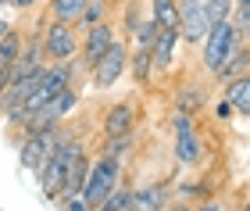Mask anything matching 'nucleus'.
<instances>
[{
	"instance_id": "obj_18",
	"label": "nucleus",
	"mask_w": 250,
	"mask_h": 211,
	"mask_svg": "<svg viewBox=\"0 0 250 211\" xmlns=\"http://www.w3.org/2000/svg\"><path fill=\"white\" fill-rule=\"evenodd\" d=\"M208 107V90L204 86H183L175 97V111H186V115H197V111Z\"/></svg>"
},
{
	"instance_id": "obj_5",
	"label": "nucleus",
	"mask_w": 250,
	"mask_h": 211,
	"mask_svg": "<svg viewBox=\"0 0 250 211\" xmlns=\"http://www.w3.org/2000/svg\"><path fill=\"white\" fill-rule=\"evenodd\" d=\"M125 58H129V43L122 36H115V43H111V47L93 61V68H89V79H93L97 90H111V86L122 79L125 75Z\"/></svg>"
},
{
	"instance_id": "obj_26",
	"label": "nucleus",
	"mask_w": 250,
	"mask_h": 211,
	"mask_svg": "<svg viewBox=\"0 0 250 211\" xmlns=\"http://www.w3.org/2000/svg\"><path fill=\"white\" fill-rule=\"evenodd\" d=\"M7 4H11V11H36L43 0H7Z\"/></svg>"
},
{
	"instance_id": "obj_23",
	"label": "nucleus",
	"mask_w": 250,
	"mask_h": 211,
	"mask_svg": "<svg viewBox=\"0 0 250 211\" xmlns=\"http://www.w3.org/2000/svg\"><path fill=\"white\" fill-rule=\"evenodd\" d=\"M232 4H236V0H204V15H208L211 25H214V21H225L232 15Z\"/></svg>"
},
{
	"instance_id": "obj_2",
	"label": "nucleus",
	"mask_w": 250,
	"mask_h": 211,
	"mask_svg": "<svg viewBox=\"0 0 250 211\" xmlns=\"http://www.w3.org/2000/svg\"><path fill=\"white\" fill-rule=\"evenodd\" d=\"M118 183H122V158L100 150V158L89 161V175H86V186H83V197H86L89 211L104 204L118 190Z\"/></svg>"
},
{
	"instance_id": "obj_25",
	"label": "nucleus",
	"mask_w": 250,
	"mask_h": 211,
	"mask_svg": "<svg viewBox=\"0 0 250 211\" xmlns=\"http://www.w3.org/2000/svg\"><path fill=\"white\" fill-rule=\"evenodd\" d=\"M214 118H222V122H229V118H236V111H232V104L225 101V97H222L218 104H214Z\"/></svg>"
},
{
	"instance_id": "obj_24",
	"label": "nucleus",
	"mask_w": 250,
	"mask_h": 211,
	"mask_svg": "<svg viewBox=\"0 0 250 211\" xmlns=\"http://www.w3.org/2000/svg\"><path fill=\"white\" fill-rule=\"evenodd\" d=\"M140 0H129L125 4V15H122V29H125V36H132V29H136V21H140Z\"/></svg>"
},
{
	"instance_id": "obj_16",
	"label": "nucleus",
	"mask_w": 250,
	"mask_h": 211,
	"mask_svg": "<svg viewBox=\"0 0 250 211\" xmlns=\"http://www.w3.org/2000/svg\"><path fill=\"white\" fill-rule=\"evenodd\" d=\"M21 43H25V36H21V29L7 25L4 32H0V72H7L11 64L18 61V54H21Z\"/></svg>"
},
{
	"instance_id": "obj_29",
	"label": "nucleus",
	"mask_w": 250,
	"mask_h": 211,
	"mask_svg": "<svg viewBox=\"0 0 250 211\" xmlns=\"http://www.w3.org/2000/svg\"><path fill=\"white\" fill-rule=\"evenodd\" d=\"M7 25H11V21H0V32H4V29H7Z\"/></svg>"
},
{
	"instance_id": "obj_1",
	"label": "nucleus",
	"mask_w": 250,
	"mask_h": 211,
	"mask_svg": "<svg viewBox=\"0 0 250 211\" xmlns=\"http://www.w3.org/2000/svg\"><path fill=\"white\" fill-rule=\"evenodd\" d=\"M83 150V140L75 136V132H68L58 126V136H54V147L47 150V158H43V165L36 169V179H40V193L43 201L58 204L61 197V186H64V175H68V165H72V158Z\"/></svg>"
},
{
	"instance_id": "obj_8",
	"label": "nucleus",
	"mask_w": 250,
	"mask_h": 211,
	"mask_svg": "<svg viewBox=\"0 0 250 211\" xmlns=\"http://www.w3.org/2000/svg\"><path fill=\"white\" fill-rule=\"evenodd\" d=\"M115 21L111 18H104V21H97V25H89L86 32H83V47H79V61H83V68L89 72L93 68V61L104 54L111 43H115Z\"/></svg>"
},
{
	"instance_id": "obj_3",
	"label": "nucleus",
	"mask_w": 250,
	"mask_h": 211,
	"mask_svg": "<svg viewBox=\"0 0 250 211\" xmlns=\"http://www.w3.org/2000/svg\"><path fill=\"white\" fill-rule=\"evenodd\" d=\"M240 43H243V40L236 36V29H232L229 18H225V21H214V25L208 29V36L200 40V64H204V72L211 75L236 47H240Z\"/></svg>"
},
{
	"instance_id": "obj_17",
	"label": "nucleus",
	"mask_w": 250,
	"mask_h": 211,
	"mask_svg": "<svg viewBox=\"0 0 250 211\" xmlns=\"http://www.w3.org/2000/svg\"><path fill=\"white\" fill-rule=\"evenodd\" d=\"M107 11H111V0H86V7L79 11V18L72 21V29H75V32H86L89 25L104 21V18H107Z\"/></svg>"
},
{
	"instance_id": "obj_12",
	"label": "nucleus",
	"mask_w": 250,
	"mask_h": 211,
	"mask_svg": "<svg viewBox=\"0 0 250 211\" xmlns=\"http://www.w3.org/2000/svg\"><path fill=\"white\" fill-rule=\"evenodd\" d=\"M247 72H250V47H247V43H240V47H236L229 58H225L218 68L211 72V79L225 86V83H232L236 75H247Z\"/></svg>"
},
{
	"instance_id": "obj_15",
	"label": "nucleus",
	"mask_w": 250,
	"mask_h": 211,
	"mask_svg": "<svg viewBox=\"0 0 250 211\" xmlns=\"http://www.w3.org/2000/svg\"><path fill=\"white\" fill-rule=\"evenodd\" d=\"M168 193H172L168 183H154V186H146V190H136L132 193V211H157V208H165Z\"/></svg>"
},
{
	"instance_id": "obj_22",
	"label": "nucleus",
	"mask_w": 250,
	"mask_h": 211,
	"mask_svg": "<svg viewBox=\"0 0 250 211\" xmlns=\"http://www.w3.org/2000/svg\"><path fill=\"white\" fill-rule=\"evenodd\" d=\"M154 36H157V21L154 18H140L136 29H132V47H146V50H150Z\"/></svg>"
},
{
	"instance_id": "obj_21",
	"label": "nucleus",
	"mask_w": 250,
	"mask_h": 211,
	"mask_svg": "<svg viewBox=\"0 0 250 211\" xmlns=\"http://www.w3.org/2000/svg\"><path fill=\"white\" fill-rule=\"evenodd\" d=\"M132 193H136L132 186H122V183H118V190L111 193L97 211H132Z\"/></svg>"
},
{
	"instance_id": "obj_13",
	"label": "nucleus",
	"mask_w": 250,
	"mask_h": 211,
	"mask_svg": "<svg viewBox=\"0 0 250 211\" xmlns=\"http://www.w3.org/2000/svg\"><path fill=\"white\" fill-rule=\"evenodd\" d=\"M225 101L232 104L236 118H247L250 115V72L247 75H236L232 83H225Z\"/></svg>"
},
{
	"instance_id": "obj_28",
	"label": "nucleus",
	"mask_w": 250,
	"mask_h": 211,
	"mask_svg": "<svg viewBox=\"0 0 250 211\" xmlns=\"http://www.w3.org/2000/svg\"><path fill=\"white\" fill-rule=\"evenodd\" d=\"M4 86H7V72H0V93H4Z\"/></svg>"
},
{
	"instance_id": "obj_4",
	"label": "nucleus",
	"mask_w": 250,
	"mask_h": 211,
	"mask_svg": "<svg viewBox=\"0 0 250 211\" xmlns=\"http://www.w3.org/2000/svg\"><path fill=\"white\" fill-rule=\"evenodd\" d=\"M40 47L47 61H75L79 58V32L68 21H47L40 32Z\"/></svg>"
},
{
	"instance_id": "obj_27",
	"label": "nucleus",
	"mask_w": 250,
	"mask_h": 211,
	"mask_svg": "<svg viewBox=\"0 0 250 211\" xmlns=\"http://www.w3.org/2000/svg\"><path fill=\"white\" fill-rule=\"evenodd\" d=\"M7 11H11V4H7V0H0V21H7V18H4Z\"/></svg>"
},
{
	"instance_id": "obj_14",
	"label": "nucleus",
	"mask_w": 250,
	"mask_h": 211,
	"mask_svg": "<svg viewBox=\"0 0 250 211\" xmlns=\"http://www.w3.org/2000/svg\"><path fill=\"white\" fill-rule=\"evenodd\" d=\"M125 68H129L136 86H146L154 79V64H150V50L146 47H129V58H125Z\"/></svg>"
},
{
	"instance_id": "obj_11",
	"label": "nucleus",
	"mask_w": 250,
	"mask_h": 211,
	"mask_svg": "<svg viewBox=\"0 0 250 211\" xmlns=\"http://www.w3.org/2000/svg\"><path fill=\"white\" fill-rule=\"evenodd\" d=\"M136 126V107L132 101H118L104 111V136H122V132H132Z\"/></svg>"
},
{
	"instance_id": "obj_6",
	"label": "nucleus",
	"mask_w": 250,
	"mask_h": 211,
	"mask_svg": "<svg viewBox=\"0 0 250 211\" xmlns=\"http://www.w3.org/2000/svg\"><path fill=\"white\" fill-rule=\"evenodd\" d=\"M175 18H179V40L186 47H200V40L211 29L208 15H204V0H175Z\"/></svg>"
},
{
	"instance_id": "obj_9",
	"label": "nucleus",
	"mask_w": 250,
	"mask_h": 211,
	"mask_svg": "<svg viewBox=\"0 0 250 211\" xmlns=\"http://www.w3.org/2000/svg\"><path fill=\"white\" fill-rule=\"evenodd\" d=\"M179 29L175 25H168V29H161L157 25V36H154V43H150V64H154V72H168L175 64V50H179Z\"/></svg>"
},
{
	"instance_id": "obj_19",
	"label": "nucleus",
	"mask_w": 250,
	"mask_h": 211,
	"mask_svg": "<svg viewBox=\"0 0 250 211\" xmlns=\"http://www.w3.org/2000/svg\"><path fill=\"white\" fill-rule=\"evenodd\" d=\"M83 7H86V0H47V15L54 21H68V25L79 18Z\"/></svg>"
},
{
	"instance_id": "obj_7",
	"label": "nucleus",
	"mask_w": 250,
	"mask_h": 211,
	"mask_svg": "<svg viewBox=\"0 0 250 211\" xmlns=\"http://www.w3.org/2000/svg\"><path fill=\"white\" fill-rule=\"evenodd\" d=\"M54 136H58V126L54 129H29V132H21V147H18L21 169L36 172L43 165V158H47V150L54 147Z\"/></svg>"
},
{
	"instance_id": "obj_10",
	"label": "nucleus",
	"mask_w": 250,
	"mask_h": 211,
	"mask_svg": "<svg viewBox=\"0 0 250 211\" xmlns=\"http://www.w3.org/2000/svg\"><path fill=\"white\" fill-rule=\"evenodd\" d=\"M200 158H204V140L197 132V122L175 129V161L183 165V169H197Z\"/></svg>"
},
{
	"instance_id": "obj_20",
	"label": "nucleus",
	"mask_w": 250,
	"mask_h": 211,
	"mask_svg": "<svg viewBox=\"0 0 250 211\" xmlns=\"http://www.w3.org/2000/svg\"><path fill=\"white\" fill-rule=\"evenodd\" d=\"M150 18H154L161 29H168V25H175V29H179V18H175V0H150Z\"/></svg>"
}]
</instances>
